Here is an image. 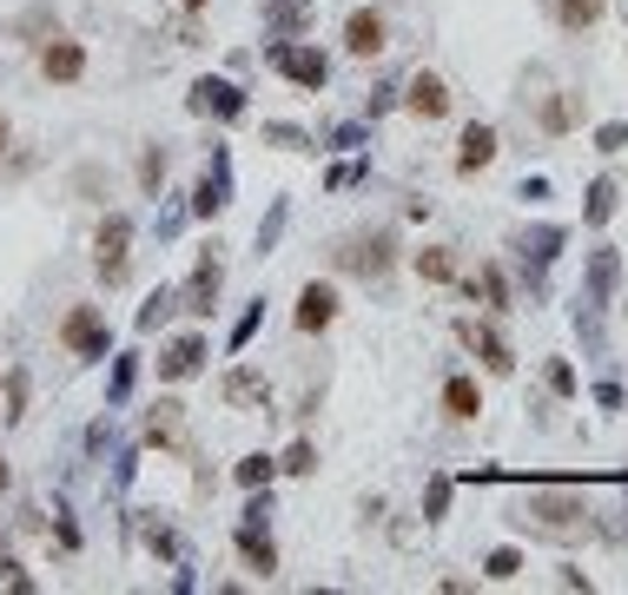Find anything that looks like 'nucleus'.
Returning <instances> with one entry per match:
<instances>
[{
    "instance_id": "nucleus-19",
    "label": "nucleus",
    "mask_w": 628,
    "mask_h": 595,
    "mask_svg": "<svg viewBox=\"0 0 628 595\" xmlns=\"http://www.w3.org/2000/svg\"><path fill=\"white\" fill-rule=\"evenodd\" d=\"M192 113H219V119H238L245 113V93L232 79H199L192 86Z\"/></svg>"
},
{
    "instance_id": "nucleus-40",
    "label": "nucleus",
    "mask_w": 628,
    "mask_h": 595,
    "mask_svg": "<svg viewBox=\"0 0 628 595\" xmlns=\"http://www.w3.org/2000/svg\"><path fill=\"white\" fill-rule=\"evenodd\" d=\"M7 484H13V470H7V457H0V497H7Z\"/></svg>"
},
{
    "instance_id": "nucleus-22",
    "label": "nucleus",
    "mask_w": 628,
    "mask_h": 595,
    "mask_svg": "<svg viewBox=\"0 0 628 595\" xmlns=\"http://www.w3.org/2000/svg\"><path fill=\"white\" fill-rule=\"evenodd\" d=\"M609 20V0H556V26L563 33H589Z\"/></svg>"
},
{
    "instance_id": "nucleus-9",
    "label": "nucleus",
    "mask_w": 628,
    "mask_h": 595,
    "mask_svg": "<svg viewBox=\"0 0 628 595\" xmlns=\"http://www.w3.org/2000/svg\"><path fill=\"white\" fill-rule=\"evenodd\" d=\"M60 344H66L73 358H106L113 331H106L99 305H73V311H66V325H60Z\"/></svg>"
},
{
    "instance_id": "nucleus-24",
    "label": "nucleus",
    "mask_w": 628,
    "mask_h": 595,
    "mask_svg": "<svg viewBox=\"0 0 628 595\" xmlns=\"http://www.w3.org/2000/svg\"><path fill=\"white\" fill-rule=\"evenodd\" d=\"M179 424H185V404H179V397H159L152 417H146V437H152V444H179Z\"/></svg>"
},
{
    "instance_id": "nucleus-30",
    "label": "nucleus",
    "mask_w": 628,
    "mask_h": 595,
    "mask_svg": "<svg viewBox=\"0 0 628 595\" xmlns=\"http://www.w3.org/2000/svg\"><path fill=\"white\" fill-rule=\"evenodd\" d=\"M139 185H146V192L166 185V146H146V152H139Z\"/></svg>"
},
{
    "instance_id": "nucleus-14",
    "label": "nucleus",
    "mask_w": 628,
    "mask_h": 595,
    "mask_svg": "<svg viewBox=\"0 0 628 595\" xmlns=\"http://www.w3.org/2000/svg\"><path fill=\"white\" fill-rule=\"evenodd\" d=\"M291 325H298L305 338H318V331H331V325H338V285H324V278H311V285L298 291V311H291Z\"/></svg>"
},
{
    "instance_id": "nucleus-33",
    "label": "nucleus",
    "mask_w": 628,
    "mask_h": 595,
    "mask_svg": "<svg viewBox=\"0 0 628 595\" xmlns=\"http://www.w3.org/2000/svg\"><path fill=\"white\" fill-rule=\"evenodd\" d=\"M628 146V119H609V126H596V152H622Z\"/></svg>"
},
{
    "instance_id": "nucleus-34",
    "label": "nucleus",
    "mask_w": 628,
    "mask_h": 595,
    "mask_svg": "<svg viewBox=\"0 0 628 595\" xmlns=\"http://www.w3.org/2000/svg\"><path fill=\"white\" fill-rule=\"evenodd\" d=\"M172 305H179V298H172V291H159V298H152V305L139 311V331H152V325H166V318H172Z\"/></svg>"
},
{
    "instance_id": "nucleus-13",
    "label": "nucleus",
    "mask_w": 628,
    "mask_h": 595,
    "mask_svg": "<svg viewBox=\"0 0 628 595\" xmlns=\"http://www.w3.org/2000/svg\"><path fill=\"white\" fill-rule=\"evenodd\" d=\"M219 397H225L232 411H265V417H272V378L252 371V364H232V371L219 378Z\"/></svg>"
},
{
    "instance_id": "nucleus-20",
    "label": "nucleus",
    "mask_w": 628,
    "mask_h": 595,
    "mask_svg": "<svg viewBox=\"0 0 628 595\" xmlns=\"http://www.w3.org/2000/svg\"><path fill=\"white\" fill-rule=\"evenodd\" d=\"M411 265H417V278H424V285H457V278H464L457 245H424V252H411Z\"/></svg>"
},
{
    "instance_id": "nucleus-36",
    "label": "nucleus",
    "mask_w": 628,
    "mask_h": 595,
    "mask_svg": "<svg viewBox=\"0 0 628 595\" xmlns=\"http://www.w3.org/2000/svg\"><path fill=\"white\" fill-rule=\"evenodd\" d=\"M556 583H563V589H596V576H589V570H576V563H563V570H556Z\"/></svg>"
},
{
    "instance_id": "nucleus-38",
    "label": "nucleus",
    "mask_w": 628,
    "mask_h": 595,
    "mask_svg": "<svg viewBox=\"0 0 628 595\" xmlns=\"http://www.w3.org/2000/svg\"><path fill=\"white\" fill-rule=\"evenodd\" d=\"M517 199H530V205H543V199H550V179H543V172H536V179H523V192H517Z\"/></svg>"
},
{
    "instance_id": "nucleus-11",
    "label": "nucleus",
    "mask_w": 628,
    "mask_h": 595,
    "mask_svg": "<svg viewBox=\"0 0 628 595\" xmlns=\"http://www.w3.org/2000/svg\"><path fill=\"white\" fill-rule=\"evenodd\" d=\"M497 152H503V132H497L490 119L464 126V139H457V179H477V172H490V166H497Z\"/></svg>"
},
{
    "instance_id": "nucleus-6",
    "label": "nucleus",
    "mask_w": 628,
    "mask_h": 595,
    "mask_svg": "<svg viewBox=\"0 0 628 595\" xmlns=\"http://www.w3.org/2000/svg\"><path fill=\"white\" fill-rule=\"evenodd\" d=\"M450 106H457V93H450V79L444 73H430V66H417L411 79H404V113L411 119H450Z\"/></svg>"
},
{
    "instance_id": "nucleus-26",
    "label": "nucleus",
    "mask_w": 628,
    "mask_h": 595,
    "mask_svg": "<svg viewBox=\"0 0 628 595\" xmlns=\"http://www.w3.org/2000/svg\"><path fill=\"white\" fill-rule=\"evenodd\" d=\"M238 490H272V477H278V457H265V450H252V457H238Z\"/></svg>"
},
{
    "instance_id": "nucleus-17",
    "label": "nucleus",
    "mask_w": 628,
    "mask_h": 595,
    "mask_svg": "<svg viewBox=\"0 0 628 595\" xmlns=\"http://www.w3.org/2000/svg\"><path fill=\"white\" fill-rule=\"evenodd\" d=\"M444 417H450V424H477V417H483V384H477L470 371H450V378H444Z\"/></svg>"
},
{
    "instance_id": "nucleus-23",
    "label": "nucleus",
    "mask_w": 628,
    "mask_h": 595,
    "mask_svg": "<svg viewBox=\"0 0 628 595\" xmlns=\"http://www.w3.org/2000/svg\"><path fill=\"white\" fill-rule=\"evenodd\" d=\"M536 126H543L550 139H563V132L576 126V93H543V106H536Z\"/></svg>"
},
{
    "instance_id": "nucleus-12",
    "label": "nucleus",
    "mask_w": 628,
    "mask_h": 595,
    "mask_svg": "<svg viewBox=\"0 0 628 595\" xmlns=\"http://www.w3.org/2000/svg\"><path fill=\"white\" fill-rule=\"evenodd\" d=\"M212 252H219V245H212ZM212 252H205V258L192 265V278H185V291H179V311H185V318H212V305H219V285H225V265H219Z\"/></svg>"
},
{
    "instance_id": "nucleus-7",
    "label": "nucleus",
    "mask_w": 628,
    "mask_h": 595,
    "mask_svg": "<svg viewBox=\"0 0 628 595\" xmlns=\"http://www.w3.org/2000/svg\"><path fill=\"white\" fill-rule=\"evenodd\" d=\"M272 66H278L285 79H298L305 93H324V79H331V60H324L318 46H298V40H278V46H272Z\"/></svg>"
},
{
    "instance_id": "nucleus-25",
    "label": "nucleus",
    "mask_w": 628,
    "mask_h": 595,
    "mask_svg": "<svg viewBox=\"0 0 628 595\" xmlns=\"http://www.w3.org/2000/svg\"><path fill=\"white\" fill-rule=\"evenodd\" d=\"M238 556L252 563V576H278V550H272V536H258V530H238Z\"/></svg>"
},
{
    "instance_id": "nucleus-15",
    "label": "nucleus",
    "mask_w": 628,
    "mask_h": 595,
    "mask_svg": "<svg viewBox=\"0 0 628 595\" xmlns=\"http://www.w3.org/2000/svg\"><path fill=\"white\" fill-rule=\"evenodd\" d=\"M464 285V298H477L490 318H510L517 311V291H510V278H503V265H477V278H457Z\"/></svg>"
},
{
    "instance_id": "nucleus-31",
    "label": "nucleus",
    "mask_w": 628,
    "mask_h": 595,
    "mask_svg": "<svg viewBox=\"0 0 628 595\" xmlns=\"http://www.w3.org/2000/svg\"><path fill=\"white\" fill-rule=\"evenodd\" d=\"M278 470H291V477H311V470H318V444H311V437H298V444L285 450V464H278Z\"/></svg>"
},
{
    "instance_id": "nucleus-41",
    "label": "nucleus",
    "mask_w": 628,
    "mask_h": 595,
    "mask_svg": "<svg viewBox=\"0 0 628 595\" xmlns=\"http://www.w3.org/2000/svg\"><path fill=\"white\" fill-rule=\"evenodd\" d=\"M205 7H212V0H185V13H205Z\"/></svg>"
},
{
    "instance_id": "nucleus-27",
    "label": "nucleus",
    "mask_w": 628,
    "mask_h": 595,
    "mask_svg": "<svg viewBox=\"0 0 628 595\" xmlns=\"http://www.w3.org/2000/svg\"><path fill=\"white\" fill-rule=\"evenodd\" d=\"M543 384H550V397H563V404L583 391V378H576V364H570V358H550V364H543Z\"/></svg>"
},
{
    "instance_id": "nucleus-29",
    "label": "nucleus",
    "mask_w": 628,
    "mask_h": 595,
    "mask_svg": "<svg viewBox=\"0 0 628 595\" xmlns=\"http://www.w3.org/2000/svg\"><path fill=\"white\" fill-rule=\"evenodd\" d=\"M450 517V477H430L424 484V523H444Z\"/></svg>"
},
{
    "instance_id": "nucleus-35",
    "label": "nucleus",
    "mask_w": 628,
    "mask_h": 595,
    "mask_svg": "<svg viewBox=\"0 0 628 595\" xmlns=\"http://www.w3.org/2000/svg\"><path fill=\"white\" fill-rule=\"evenodd\" d=\"M265 523H272V490H265V497L252 490V503H245V530H265Z\"/></svg>"
},
{
    "instance_id": "nucleus-5",
    "label": "nucleus",
    "mask_w": 628,
    "mask_h": 595,
    "mask_svg": "<svg viewBox=\"0 0 628 595\" xmlns=\"http://www.w3.org/2000/svg\"><path fill=\"white\" fill-rule=\"evenodd\" d=\"M457 338L477 351V364H483L490 378H517V351H510V338H503L490 318H457Z\"/></svg>"
},
{
    "instance_id": "nucleus-18",
    "label": "nucleus",
    "mask_w": 628,
    "mask_h": 595,
    "mask_svg": "<svg viewBox=\"0 0 628 595\" xmlns=\"http://www.w3.org/2000/svg\"><path fill=\"white\" fill-rule=\"evenodd\" d=\"M40 73L60 79V86H73V79L86 73V46H79V40H46V46H40Z\"/></svg>"
},
{
    "instance_id": "nucleus-37",
    "label": "nucleus",
    "mask_w": 628,
    "mask_h": 595,
    "mask_svg": "<svg viewBox=\"0 0 628 595\" xmlns=\"http://www.w3.org/2000/svg\"><path fill=\"white\" fill-rule=\"evenodd\" d=\"M596 404H603V411H622V404H628L622 384H616V378H603V384H596Z\"/></svg>"
},
{
    "instance_id": "nucleus-32",
    "label": "nucleus",
    "mask_w": 628,
    "mask_h": 595,
    "mask_svg": "<svg viewBox=\"0 0 628 595\" xmlns=\"http://www.w3.org/2000/svg\"><path fill=\"white\" fill-rule=\"evenodd\" d=\"M265 20H272L278 33H298V26H305V0H272V13H265Z\"/></svg>"
},
{
    "instance_id": "nucleus-21",
    "label": "nucleus",
    "mask_w": 628,
    "mask_h": 595,
    "mask_svg": "<svg viewBox=\"0 0 628 595\" xmlns=\"http://www.w3.org/2000/svg\"><path fill=\"white\" fill-rule=\"evenodd\" d=\"M616 199H622V185H616L609 172H603V179H589V199H583V225H589V232H603V225L616 219Z\"/></svg>"
},
{
    "instance_id": "nucleus-4",
    "label": "nucleus",
    "mask_w": 628,
    "mask_h": 595,
    "mask_svg": "<svg viewBox=\"0 0 628 595\" xmlns=\"http://www.w3.org/2000/svg\"><path fill=\"white\" fill-rule=\"evenodd\" d=\"M563 245H570V232H563V225L517 232V265H523V285H530V298H543V285H550V265L563 258Z\"/></svg>"
},
{
    "instance_id": "nucleus-10",
    "label": "nucleus",
    "mask_w": 628,
    "mask_h": 595,
    "mask_svg": "<svg viewBox=\"0 0 628 595\" xmlns=\"http://www.w3.org/2000/svg\"><path fill=\"white\" fill-rule=\"evenodd\" d=\"M384 46H391L384 7H351V20H344V53H351V60H377Z\"/></svg>"
},
{
    "instance_id": "nucleus-1",
    "label": "nucleus",
    "mask_w": 628,
    "mask_h": 595,
    "mask_svg": "<svg viewBox=\"0 0 628 595\" xmlns=\"http://www.w3.org/2000/svg\"><path fill=\"white\" fill-rule=\"evenodd\" d=\"M510 523H517L523 536H536V543H583V536L596 530L583 490H530Z\"/></svg>"
},
{
    "instance_id": "nucleus-39",
    "label": "nucleus",
    "mask_w": 628,
    "mask_h": 595,
    "mask_svg": "<svg viewBox=\"0 0 628 595\" xmlns=\"http://www.w3.org/2000/svg\"><path fill=\"white\" fill-rule=\"evenodd\" d=\"M0 583H7V589H33V583L20 576V563H13V556H0Z\"/></svg>"
},
{
    "instance_id": "nucleus-2",
    "label": "nucleus",
    "mask_w": 628,
    "mask_h": 595,
    "mask_svg": "<svg viewBox=\"0 0 628 595\" xmlns=\"http://www.w3.org/2000/svg\"><path fill=\"white\" fill-rule=\"evenodd\" d=\"M338 272H351V278H364V285H384V278L397 272V232H391V225L351 232V238L338 245Z\"/></svg>"
},
{
    "instance_id": "nucleus-16",
    "label": "nucleus",
    "mask_w": 628,
    "mask_h": 595,
    "mask_svg": "<svg viewBox=\"0 0 628 595\" xmlns=\"http://www.w3.org/2000/svg\"><path fill=\"white\" fill-rule=\"evenodd\" d=\"M199 364H205V338L185 331V338H172L159 351V384H185V378H199Z\"/></svg>"
},
{
    "instance_id": "nucleus-8",
    "label": "nucleus",
    "mask_w": 628,
    "mask_h": 595,
    "mask_svg": "<svg viewBox=\"0 0 628 595\" xmlns=\"http://www.w3.org/2000/svg\"><path fill=\"white\" fill-rule=\"evenodd\" d=\"M616 291H622V252H616V245H596L589 265H583V291H576V298H589L596 311H609Z\"/></svg>"
},
{
    "instance_id": "nucleus-28",
    "label": "nucleus",
    "mask_w": 628,
    "mask_h": 595,
    "mask_svg": "<svg viewBox=\"0 0 628 595\" xmlns=\"http://www.w3.org/2000/svg\"><path fill=\"white\" fill-rule=\"evenodd\" d=\"M483 576H490V583H517V576H523V550H517V543L490 550V556H483Z\"/></svg>"
},
{
    "instance_id": "nucleus-3",
    "label": "nucleus",
    "mask_w": 628,
    "mask_h": 595,
    "mask_svg": "<svg viewBox=\"0 0 628 595\" xmlns=\"http://www.w3.org/2000/svg\"><path fill=\"white\" fill-rule=\"evenodd\" d=\"M93 265H99V285H126L132 278V219L126 212H106L99 232H93Z\"/></svg>"
},
{
    "instance_id": "nucleus-42",
    "label": "nucleus",
    "mask_w": 628,
    "mask_h": 595,
    "mask_svg": "<svg viewBox=\"0 0 628 595\" xmlns=\"http://www.w3.org/2000/svg\"><path fill=\"white\" fill-rule=\"evenodd\" d=\"M0 152H7V113H0Z\"/></svg>"
}]
</instances>
